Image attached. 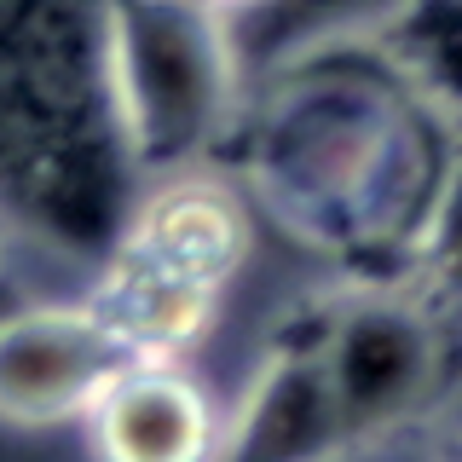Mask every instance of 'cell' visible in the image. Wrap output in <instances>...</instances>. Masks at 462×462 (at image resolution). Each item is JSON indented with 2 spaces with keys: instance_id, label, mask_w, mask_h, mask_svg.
I'll list each match as a JSON object with an SVG mask.
<instances>
[{
  "instance_id": "13",
  "label": "cell",
  "mask_w": 462,
  "mask_h": 462,
  "mask_svg": "<svg viewBox=\"0 0 462 462\" xmlns=\"http://www.w3.org/2000/svg\"><path fill=\"white\" fill-rule=\"evenodd\" d=\"M428 462H462V428L439 433V439H433V451H428Z\"/></svg>"
},
{
  "instance_id": "4",
  "label": "cell",
  "mask_w": 462,
  "mask_h": 462,
  "mask_svg": "<svg viewBox=\"0 0 462 462\" xmlns=\"http://www.w3.org/2000/svg\"><path fill=\"white\" fill-rule=\"evenodd\" d=\"M134 365L93 295H12L0 307V422H81Z\"/></svg>"
},
{
  "instance_id": "14",
  "label": "cell",
  "mask_w": 462,
  "mask_h": 462,
  "mask_svg": "<svg viewBox=\"0 0 462 462\" xmlns=\"http://www.w3.org/2000/svg\"><path fill=\"white\" fill-rule=\"evenodd\" d=\"M202 6H214V12H220V18H243V12L266 6V0H202Z\"/></svg>"
},
{
  "instance_id": "3",
  "label": "cell",
  "mask_w": 462,
  "mask_h": 462,
  "mask_svg": "<svg viewBox=\"0 0 462 462\" xmlns=\"http://www.w3.org/2000/svg\"><path fill=\"white\" fill-rule=\"evenodd\" d=\"M457 324L462 318L404 278H370L307 329L353 451L393 439L445 399L457 375Z\"/></svg>"
},
{
  "instance_id": "10",
  "label": "cell",
  "mask_w": 462,
  "mask_h": 462,
  "mask_svg": "<svg viewBox=\"0 0 462 462\" xmlns=\"http://www.w3.org/2000/svg\"><path fill=\"white\" fill-rule=\"evenodd\" d=\"M375 47L422 105L462 127V0H404Z\"/></svg>"
},
{
  "instance_id": "1",
  "label": "cell",
  "mask_w": 462,
  "mask_h": 462,
  "mask_svg": "<svg viewBox=\"0 0 462 462\" xmlns=\"http://www.w3.org/2000/svg\"><path fill=\"white\" fill-rule=\"evenodd\" d=\"M457 134L365 41L254 76L231 139L243 144L249 191L278 226L358 266H404Z\"/></svg>"
},
{
  "instance_id": "15",
  "label": "cell",
  "mask_w": 462,
  "mask_h": 462,
  "mask_svg": "<svg viewBox=\"0 0 462 462\" xmlns=\"http://www.w3.org/2000/svg\"><path fill=\"white\" fill-rule=\"evenodd\" d=\"M12 295H18V283H0V307H6V300H12Z\"/></svg>"
},
{
  "instance_id": "9",
  "label": "cell",
  "mask_w": 462,
  "mask_h": 462,
  "mask_svg": "<svg viewBox=\"0 0 462 462\" xmlns=\"http://www.w3.org/2000/svg\"><path fill=\"white\" fill-rule=\"evenodd\" d=\"M404 0H266V6L226 18L231 52H237L243 87L266 69L289 64V58H307L324 47H365L375 41Z\"/></svg>"
},
{
  "instance_id": "7",
  "label": "cell",
  "mask_w": 462,
  "mask_h": 462,
  "mask_svg": "<svg viewBox=\"0 0 462 462\" xmlns=\"http://www.w3.org/2000/svg\"><path fill=\"white\" fill-rule=\"evenodd\" d=\"M346 445L329 375L318 365L312 336L272 346L266 365L226 411L220 457L214 462H341Z\"/></svg>"
},
{
  "instance_id": "5",
  "label": "cell",
  "mask_w": 462,
  "mask_h": 462,
  "mask_svg": "<svg viewBox=\"0 0 462 462\" xmlns=\"http://www.w3.org/2000/svg\"><path fill=\"white\" fill-rule=\"evenodd\" d=\"M116 249L208 289H231L254 249V214L237 185L214 173V162L144 173Z\"/></svg>"
},
{
  "instance_id": "6",
  "label": "cell",
  "mask_w": 462,
  "mask_h": 462,
  "mask_svg": "<svg viewBox=\"0 0 462 462\" xmlns=\"http://www.w3.org/2000/svg\"><path fill=\"white\" fill-rule=\"evenodd\" d=\"M81 422L98 462H214L226 411L191 358H134Z\"/></svg>"
},
{
  "instance_id": "11",
  "label": "cell",
  "mask_w": 462,
  "mask_h": 462,
  "mask_svg": "<svg viewBox=\"0 0 462 462\" xmlns=\"http://www.w3.org/2000/svg\"><path fill=\"white\" fill-rule=\"evenodd\" d=\"M399 278L422 289L428 300H439L451 318H462V134L439 173V191H433L422 226H416L411 249H404Z\"/></svg>"
},
{
  "instance_id": "2",
  "label": "cell",
  "mask_w": 462,
  "mask_h": 462,
  "mask_svg": "<svg viewBox=\"0 0 462 462\" xmlns=\"http://www.w3.org/2000/svg\"><path fill=\"white\" fill-rule=\"evenodd\" d=\"M110 105L139 173L197 168L237 134L243 69L226 18L202 0H110Z\"/></svg>"
},
{
  "instance_id": "12",
  "label": "cell",
  "mask_w": 462,
  "mask_h": 462,
  "mask_svg": "<svg viewBox=\"0 0 462 462\" xmlns=\"http://www.w3.org/2000/svg\"><path fill=\"white\" fill-rule=\"evenodd\" d=\"M12 249H18V226H12V214L0 208V283H12Z\"/></svg>"
},
{
  "instance_id": "8",
  "label": "cell",
  "mask_w": 462,
  "mask_h": 462,
  "mask_svg": "<svg viewBox=\"0 0 462 462\" xmlns=\"http://www.w3.org/2000/svg\"><path fill=\"white\" fill-rule=\"evenodd\" d=\"M87 295L110 318V329L127 341L134 358H191L220 324L226 289H208L197 278H180V272L110 249L98 260Z\"/></svg>"
}]
</instances>
